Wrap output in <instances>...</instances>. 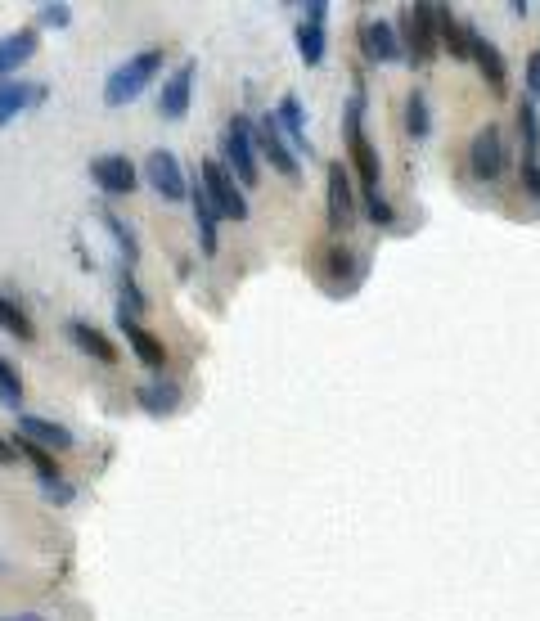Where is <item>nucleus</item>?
<instances>
[{"mask_svg": "<svg viewBox=\"0 0 540 621\" xmlns=\"http://www.w3.org/2000/svg\"><path fill=\"white\" fill-rule=\"evenodd\" d=\"M90 180H95L108 198L131 194L135 189V162L126 158V153H104V158L90 162Z\"/></svg>", "mask_w": 540, "mask_h": 621, "instance_id": "8", "label": "nucleus"}, {"mask_svg": "<svg viewBox=\"0 0 540 621\" xmlns=\"http://www.w3.org/2000/svg\"><path fill=\"white\" fill-rule=\"evenodd\" d=\"M518 135H522V167L536 162V149H540V117H536V104L522 99L518 104Z\"/></svg>", "mask_w": 540, "mask_h": 621, "instance_id": "22", "label": "nucleus"}, {"mask_svg": "<svg viewBox=\"0 0 540 621\" xmlns=\"http://www.w3.org/2000/svg\"><path fill=\"white\" fill-rule=\"evenodd\" d=\"M468 59L482 68L486 86H491V90H504V77H509V72H504V59H500V50H495V45L486 41L482 32H477V27H468Z\"/></svg>", "mask_w": 540, "mask_h": 621, "instance_id": "15", "label": "nucleus"}, {"mask_svg": "<svg viewBox=\"0 0 540 621\" xmlns=\"http://www.w3.org/2000/svg\"><path fill=\"white\" fill-rule=\"evenodd\" d=\"M324 45H329V41H324V27L320 23H306V18H302V23H297V54H302L306 68H315V63L324 59Z\"/></svg>", "mask_w": 540, "mask_h": 621, "instance_id": "25", "label": "nucleus"}, {"mask_svg": "<svg viewBox=\"0 0 540 621\" xmlns=\"http://www.w3.org/2000/svg\"><path fill=\"white\" fill-rule=\"evenodd\" d=\"M0 405L23 410V378H18V365H9L5 356H0Z\"/></svg>", "mask_w": 540, "mask_h": 621, "instance_id": "28", "label": "nucleus"}, {"mask_svg": "<svg viewBox=\"0 0 540 621\" xmlns=\"http://www.w3.org/2000/svg\"><path fill=\"white\" fill-rule=\"evenodd\" d=\"M527 90H531V99H540V50L527 54Z\"/></svg>", "mask_w": 540, "mask_h": 621, "instance_id": "33", "label": "nucleus"}, {"mask_svg": "<svg viewBox=\"0 0 540 621\" xmlns=\"http://www.w3.org/2000/svg\"><path fill=\"white\" fill-rule=\"evenodd\" d=\"M99 221L108 225V234H113V239H117V248H122L126 270H131L135 261H140V239H135V230H131V225H126L117 212H108V207H104V212H99Z\"/></svg>", "mask_w": 540, "mask_h": 621, "instance_id": "23", "label": "nucleus"}, {"mask_svg": "<svg viewBox=\"0 0 540 621\" xmlns=\"http://www.w3.org/2000/svg\"><path fill=\"white\" fill-rule=\"evenodd\" d=\"M117 329L126 333V342H131V351L140 356V365H149L153 374H162V365H167V347H162L149 329H140V320H135L126 306H117Z\"/></svg>", "mask_w": 540, "mask_h": 621, "instance_id": "9", "label": "nucleus"}, {"mask_svg": "<svg viewBox=\"0 0 540 621\" xmlns=\"http://www.w3.org/2000/svg\"><path fill=\"white\" fill-rule=\"evenodd\" d=\"M324 14H329V0H311V5H306V23L324 27Z\"/></svg>", "mask_w": 540, "mask_h": 621, "instance_id": "36", "label": "nucleus"}, {"mask_svg": "<svg viewBox=\"0 0 540 621\" xmlns=\"http://www.w3.org/2000/svg\"><path fill=\"white\" fill-rule=\"evenodd\" d=\"M189 203H194V221H198V243H203V252L212 257L216 243H221V212L212 207V198H207L203 180L198 185H189Z\"/></svg>", "mask_w": 540, "mask_h": 621, "instance_id": "14", "label": "nucleus"}, {"mask_svg": "<svg viewBox=\"0 0 540 621\" xmlns=\"http://www.w3.org/2000/svg\"><path fill=\"white\" fill-rule=\"evenodd\" d=\"M252 131H257V126H252L243 113H234L230 126H225V162H230V176L239 180V185H257V176H261Z\"/></svg>", "mask_w": 540, "mask_h": 621, "instance_id": "4", "label": "nucleus"}, {"mask_svg": "<svg viewBox=\"0 0 540 621\" xmlns=\"http://www.w3.org/2000/svg\"><path fill=\"white\" fill-rule=\"evenodd\" d=\"M194 59H185L176 72H171L167 81H162V95H158V113L167 117V122H180V117L189 113V90H194Z\"/></svg>", "mask_w": 540, "mask_h": 621, "instance_id": "10", "label": "nucleus"}, {"mask_svg": "<svg viewBox=\"0 0 540 621\" xmlns=\"http://www.w3.org/2000/svg\"><path fill=\"white\" fill-rule=\"evenodd\" d=\"M275 117H279V131H284L288 144H293V153H311V144H306V113H302V99H297L293 90L279 95Z\"/></svg>", "mask_w": 540, "mask_h": 621, "instance_id": "18", "label": "nucleus"}, {"mask_svg": "<svg viewBox=\"0 0 540 621\" xmlns=\"http://www.w3.org/2000/svg\"><path fill=\"white\" fill-rule=\"evenodd\" d=\"M14 441H5V437H0V464H9V459H14Z\"/></svg>", "mask_w": 540, "mask_h": 621, "instance_id": "37", "label": "nucleus"}, {"mask_svg": "<svg viewBox=\"0 0 540 621\" xmlns=\"http://www.w3.org/2000/svg\"><path fill=\"white\" fill-rule=\"evenodd\" d=\"M144 176H149V185L158 189L167 203L189 198V180H185V171H180V162H176V153L171 149H153L149 158H144Z\"/></svg>", "mask_w": 540, "mask_h": 621, "instance_id": "7", "label": "nucleus"}, {"mask_svg": "<svg viewBox=\"0 0 540 621\" xmlns=\"http://www.w3.org/2000/svg\"><path fill=\"white\" fill-rule=\"evenodd\" d=\"M351 257H356V252L333 248V252H329V270H333V275H347V270H351Z\"/></svg>", "mask_w": 540, "mask_h": 621, "instance_id": "34", "label": "nucleus"}, {"mask_svg": "<svg viewBox=\"0 0 540 621\" xmlns=\"http://www.w3.org/2000/svg\"><path fill=\"white\" fill-rule=\"evenodd\" d=\"M135 401L144 405L149 414H176V405H180V387L171 383V378H153V383H144L140 392H135Z\"/></svg>", "mask_w": 540, "mask_h": 621, "instance_id": "20", "label": "nucleus"}, {"mask_svg": "<svg viewBox=\"0 0 540 621\" xmlns=\"http://www.w3.org/2000/svg\"><path fill=\"white\" fill-rule=\"evenodd\" d=\"M360 36H365V54H369L374 63H396V59H405L401 36H396V27L387 23V18H369V23L360 27Z\"/></svg>", "mask_w": 540, "mask_h": 621, "instance_id": "12", "label": "nucleus"}, {"mask_svg": "<svg viewBox=\"0 0 540 621\" xmlns=\"http://www.w3.org/2000/svg\"><path fill=\"white\" fill-rule=\"evenodd\" d=\"M329 225L333 230H347L356 221V194H351V176L342 162H329Z\"/></svg>", "mask_w": 540, "mask_h": 621, "instance_id": "11", "label": "nucleus"}, {"mask_svg": "<svg viewBox=\"0 0 540 621\" xmlns=\"http://www.w3.org/2000/svg\"><path fill=\"white\" fill-rule=\"evenodd\" d=\"M405 131H410L414 140H423V135L432 131V117H428V99H423L419 90H410V99H405Z\"/></svg>", "mask_w": 540, "mask_h": 621, "instance_id": "27", "label": "nucleus"}, {"mask_svg": "<svg viewBox=\"0 0 540 621\" xmlns=\"http://www.w3.org/2000/svg\"><path fill=\"white\" fill-rule=\"evenodd\" d=\"M122 306H126V311H144V293H140V284H135V279H131V270H122Z\"/></svg>", "mask_w": 540, "mask_h": 621, "instance_id": "29", "label": "nucleus"}, {"mask_svg": "<svg viewBox=\"0 0 540 621\" xmlns=\"http://www.w3.org/2000/svg\"><path fill=\"white\" fill-rule=\"evenodd\" d=\"M14 446L23 450L27 459H32V468H36V477H41V482H54V477H59V464L50 459V450H45V446H36V441L18 437V432H14Z\"/></svg>", "mask_w": 540, "mask_h": 621, "instance_id": "26", "label": "nucleus"}, {"mask_svg": "<svg viewBox=\"0 0 540 621\" xmlns=\"http://www.w3.org/2000/svg\"><path fill=\"white\" fill-rule=\"evenodd\" d=\"M252 144H257V153H261V158H266L284 180H297V176H302V162H297L293 144H288L284 131H279V117H275V113H261L257 131H252Z\"/></svg>", "mask_w": 540, "mask_h": 621, "instance_id": "5", "label": "nucleus"}, {"mask_svg": "<svg viewBox=\"0 0 540 621\" xmlns=\"http://www.w3.org/2000/svg\"><path fill=\"white\" fill-rule=\"evenodd\" d=\"M401 50L414 68H423V63L437 54V14H432V5L401 9Z\"/></svg>", "mask_w": 540, "mask_h": 621, "instance_id": "2", "label": "nucleus"}, {"mask_svg": "<svg viewBox=\"0 0 540 621\" xmlns=\"http://www.w3.org/2000/svg\"><path fill=\"white\" fill-rule=\"evenodd\" d=\"M369 221L374 225H392L396 216H392V203H387L383 194H369Z\"/></svg>", "mask_w": 540, "mask_h": 621, "instance_id": "32", "label": "nucleus"}, {"mask_svg": "<svg viewBox=\"0 0 540 621\" xmlns=\"http://www.w3.org/2000/svg\"><path fill=\"white\" fill-rule=\"evenodd\" d=\"M0 329L14 333V338H23V342H32V338H36L32 315H27L23 306H18L14 297H5V293H0Z\"/></svg>", "mask_w": 540, "mask_h": 621, "instance_id": "24", "label": "nucleus"}, {"mask_svg": "<svg viewBox=\"0 0 540 621\" xmlns=\"http://www.w3.org/2000/svg\"><path fill=\"white\" fill-rule=\"evenodd\" d=\"M432 14H437V36H441V45H446L455 59H468V23H459V18L450 14L446 5H432Z\"/></svg>", "mask_w": 540, "mask_h": 621, "instance_id": "21", "label": "nucleus"}, {"mask_svg": "<svg viewBox=\"0 0 540 621\" xmlns=\"http://www.w3.org/2000/svg\"><path fill=\"white\" fill-rule=\"evenodd\" d=\"M68 338L77 342L86 356H95L99 365H117V347H113V342H108L90 320H68Z\"/></svg>", "mask_w": 540, "mask_h": 621, "instance_id": "19", "label": "nucleus"}, {"mask_svg": "<svg viewBox=\"0 0 540 621\" xmlns=\"http://www.w3.org/2000/svg\"><path fill=\"white\" fill-rule=\"evenodd\" d=\"M41 99H45V86H32V81H23V77L0 81V126H9L18 113H27V108L41 104Z\"/></svg>", "mask_w": 540, "mask_h": 621, "instance_id": "13", "label": "nucleus"}, {"mask_svg": "<svg viewBox=\"0 0 540 621\" xmlns=\"http://www.w3.org/2000/svg\"><path fill=\"white\" fill-rule=\"evenodd\" d=\"M18 437L36 441V446H45V450H72V432L63 428V423L41 419V414H23V419H18Z\"/></svg>", "mask_w": 540, "mask_h": 621, "instance_id": "17", "label": "nucleus"}, {"mask_svg": "<svg viewBox=\"0 0 540 621\" xmlns=\"http://www.w3.org/2000/svg\"><path fill=\"white\" fill-rule=\"evenodd\" d=\"M41 491H45V500H54V504H72V482H63V477H54V482H41Z\"/></svg>", "mask_w": 540, "mask_h": 621, "instance_id": "31", "label": "nucleus"}, {"mask_svg": "<svg viewBox=\"0 0 540 621\" xmlns=\"http://www.w3.org/2000/svg\"><path fill=\"white\" fill-rule=\"evenodd\" d=\"M36 27H18V32L0 36V81H9V72H18L36 54Z\"/></svg>", "mask_w": 540, "mask_h": 621, "instance_id": "16", "label": "nucleus"}, {"mask_svg": "<svg viewBox=\"0 0 540 621\" xmlns=\"http://www.w3.org/2000/svg\"><path fill=\"white\" fill-rule=\"evenodd\" d=\"M468 167H473V176L486 180V185L504 176V167H509V149H504V135H500V126H495V122H486L482 131L473 135V149H468Z\"/></svg>", "mask_w": 540, "mask_h": 621, "instance_id": "6", "label": "nucleus"}, {"mask_svg": "<svg viewBox=\"0 0 540 621\" xmlns=\"http://www.w3.org/2000/svg\"><path fill=\"white\" fill-rule=\"evenodd\" d=\"M522 185H527V194H536V198H540V162L522 167Z\"/></svg>", "mask_w": 540, "mask_h": 621, "instance_id": "35", "label": "nucleus"}, {"mask_svg": "<svg viewBox=\"0 0 540 621\" xmlns=\"http://www.w3.org/2000/svg\"><path fill=\"white\" fill-rule=\"evenodd\" d=\"M0 621H41L36 612H14V617H0Z\"/></svg>", "mask_w": 540, "mask_h": 621, "instance_id": "38", "label": "nucleus"}, {"mask_svg": "<svg viewBox=\"0 0 540 621\" xmlns=\"http://www.w3.org/2000/svg\"><path fill=\"white\" fill-rule=\"evenodd\" d=\"M162 59H167L162 45H149V50L131 54V59H126L122 68H113V77L104 81V104L122 108V104H131V99H140V90L162 72Z\"/></svg>", "mask_w": 540, "mask_h": 621, "instance_id": "1", "label": "nucleus"}, {"mask_svg": "<svg viewBox=\"0 0 540 621\" xmlns=\"http://www.w3.org/2000/svg\"><path fill=\"white\" fill-rule=\"evenodd\" d=\"M198 180H203L207 198H212V207L225 216V221H248V198H243V189L234 185L230 167H221L216 158H203L198 162Z\"/></svg>", "mask_w": 540, "mask_h": 621, "instance_id": "3", "label": "nucleus"}, {"mask_svg": "<svg viewBox=\"0 0 540 621\" xmlns=\"http://www.w3.org/2000/svg\"><path fill=\"white\" fill-rule=\"evenodd\" d=\"M41 27H68L72 23V9L68 5H41Z\"/></svg>", "mask_w": 540, "mask_h": 621, "instance_id": "30", "label": "nucleus"}]
</instances>
